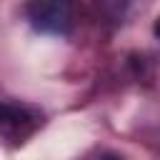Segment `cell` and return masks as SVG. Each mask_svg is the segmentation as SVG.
<instances>
[{
	"mask_svg": "<svg viewBox=\"0 0 160 160\" xmlns=\"http://www.w3.org/2000/svg\"><path fill=\"white\" fill-rule=\"evenodd\" d=\"M155 35H158V38H160V20H158V22H155Z\"/></svg>",
	"mask_w": 160,
	"mask_h": 160,
	"instance_id": "cell-2",
	"label": "cell"
},
{
	"mask_svg": "<svg viewBox=\"0 0 160 160\" xmlns=\"http://www.w3.org/2000/svg\"><path fill=\"white\" fill-rule=\"evenodd\" d=\"M25 15L38 32L65 35L72 25V0H28Z\"/></svg>",
	"mask_w": 160,
	"mask_h": 160,
	"instance_id": "cell-1",
	"label": "cell"
}]
</instances>
